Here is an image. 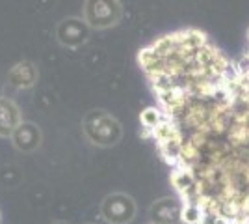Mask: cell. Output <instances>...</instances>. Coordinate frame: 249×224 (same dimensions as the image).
I'll use <instances>...</instances> for the list:
<instances>
[{"mask_svg":"<svg viewBox=\"0 0 249 224\" xmlns=\"http://www.w3.org/2000/svg\"><path fill=\"white\" fill-rule=\"evenodd\" d=\"M82 133L91 146L114 148L123 139V125L108 110L91 108L82 118Z\"/></svg>","mask_w":249,"mask_h":224,"instance_id":"obj_1","label":"cell"},{"mask_svg":"<svg viewBox=\"0 0 249 224\" xmlns=\"http://www.w3.org/2000/svg\"><path fill=\"white\" fill-rule=\"evenodd\" d=\"M124 15L121 0H86L82 8L84 21L91 30H106L117 26Z\"/></svg>","mask_w":249,"mask_h":224,"instance_id":"obj_2","label":"cell"},{"mask_svg":"<svg viewBox=\"0 0 249 224\" xmlns=\"http://www.w3.org/2000/svg\"><path fill=\"white\" fill-rule=\"evenodd\" d=\"M99 211L108 224H130L136 219L138 205L126 192H110L103 198Z\"/></svg>","mask_w":249,"mask_h":224,"instance_id":"obj_3","label":"cell"},{"mask_svg":"<svg viewBox=\"0 0 249 224\" xmlns=\"http://www.w3.org/2000/svg\"><path fill=\"white\" fill-rule=\"evenodd\" d=\"M56 41L65 49H80L88 43L91 26L84 21V17H65L56 24Z\"/></svg>","mask_w":249,"mask_h":224,"instance_id":"obj_4","label":"cell"},{"mask_svg":"<svg viewBox=\"0 0 249 224\" xmlns=\"http://www.w3.org/2000/svg\"><path fill=\"white\" fill-rule=\"evenodd\" d=\"M184 202L175 196H164L151 204L149 217L155 224H180L182 223Z\"/></svg>","mask_w":249,"mask_h":224,"instance_id":"obj_5","label":"cell"},{"mask_svg":"<svg viewBox=\"0 0 249 224\" xmlns=\"http://www.w3.org/2000/svg\"><path fill=\"white\" fill-rule=\"evenodd\" d=\"M13 148L21 153H34L41 148L43 133L37 123L34 122H22L19 127L13 131L10 137Z\"/></svg>","mask_w":249,"mask_h":224,"instance_id":"obj_6","label":"cell"},{"mask_svg":"<svg viewBox=\"0 0 249 224\" xmlns=\"http://www.w3.org/2000/svg\"><path fill=\"white\" fill-rule=\"evenodd\" d=\"M39 79L37 65L30 60H21L8 71V84L15 90H30Z\"/></svg>","mask_w":249,"mask_h":224,"instance_id":"obj_7","label":"cell"},{"mask_svg":"<svg viewBox=\"0 0 249 224\" xmlns=\"http://www.w3.org/2000/svg\"><path fill=\"white\" fill-rule=\"evenodd\" d=\"M22 122L19 105L10 97H0V139H10Z\"/></svg>","mask_w":249,"mask_h":224,"instance_id":"obj_8","label":"cell"},{"mask_svg":"<svg viewBox=\"0 0 249 224\" xmlns=\"http://www.w3.org/2000/svg\"><path fill=\"white\" fill-rule=\"evenodd\" d=\"M201 219H203V207L196 202H184L182 223L184 224H201Z\"/></svg>","mask_w":249,"mask_h":224,"instance_id":"obj_9","label":"cell"},{"mask_svg":"<svg viewBox=\"0 0 249 224\" xmlns=\"http://www.w3.org/2000/svg\"><path fill=\"white\" fill-rule=\"evenodd\" d=\"M166 120V112L160 110V108H147L145 112L142 114V123L145 125L147 129H155L160 122Z\"/></svg>","mask_w":249,"mask_h":224,"instance_id":"obj_10","label":"cell"},{"mask_svg":"<svg viewBox=\"0 0 249 224\" xmlns=\"http://www.w3.org/2000/svg\"><path fill=\"white\" fill-rule=\"evenodd\" d=\"M214 224H234V223H232V221H229V219H225V217H219Z\"/></svg>","mask_w":249,"mask_h":224,"instance_id":"obj_11","label":"cell"},{"mask_svg":"<svg viewBox=\"0 0 249 224\" xmlns=\"http://www.w3.org/2000/svg\"><path fill=\"white\" fill-rule=\"evenodd\" d=\"M51 224H69V223H65V221H52Z\"/></svg>","mask_w":249,"mask_h":224,"instance_id":"obj_12","label":"cell"},{"mask_svg":"<svg viewBox=\"0 0 249 224\" xmlns=\"http://www.w3.org/2000/svg\"><path fill=\"white\" fill-rule=\"evenodd\" d=\"M0 224H2V215H0Z\"/></svg>","mask_w":249,"mask_h":224,"instance_id":"obj_13","label":"cell"},{"mask_svg":"<svg viewBox=\"0 0 249 224\" xmlns=\"http://www.w3.org/2000/svg\"><path fill=\"white\" fill-rule=\"evenodd\" d=\"M147 224H155V223H147Z\"/></svg>","mask_w":249,"mask_h":224,"instance_id":"obj_14","label":"cell"}]
</instances>
